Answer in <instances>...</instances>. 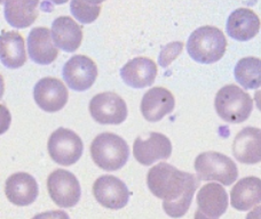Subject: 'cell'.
Listing matches in <instances>:
<instances>
[{"label":"cell","instance_id":"obj_1","mask_svg":"<svg viewBox=\"0 0 261 219\" xmlns=\"http://www.w3.org/2000/svg\"><path fill=\"white\" fill-rule=\"evenodd\" d=\"M147 184L150 192L163 200V209L167 215L180 218L187 213L199 179L193 174L161 162L148 171Z\"/></svg>","mask_w":261,"mask_h":219},{"label":"cell","instance_id":"obj_2","mask_svg":"<svg viewBox=\"0 0 261 219\" xmlns=\"http://www.w3.org/2000/svg\"><path fill=\"white\" fill-rule=\"evenodd\" d=\"M226 48L227 39L223 32L211 25L196 29L187 41L189 56L200 64H212L220 60Z\"/></svg>","mask_w":261,"mask_h":219},{"label":"cell","instance_id":"obj_3","mask_svg":"<svg viewBox=\"0 0 261 219\" xmlns=\"http://www.w3.org/2000/svg\"><path fill=\"white\" fill-rule=\"evenodd\" d=\"M91 157L94 164L107 171L123 168L128 160L129 147L118 135L102 133L91 144Z\"/></svg>","mask_w":261,"mask_h":219},{"label":"cell","instance_id":"obj_4","mask_svg":"<svg viewBox=\"0 0 261 219\" xmlns=\"http://www.w3.org/2000/svg\"><path fill=\"white\" fill-rule=\"evenodd\" d=\"M214 108L226 122L241 123L250 118L253 102L248 92L239 86L228 85L217 92Z\"/></svg>","mask_w":261,"mask_h":219},{"label":"cell","instance_id":"obj_5","mask_svg":"<svg viewBox=\"0 0 261 219\" xmlns=\"http://www.w3.org/2000/svg\"><path fill=\"white\" fill-rule=\"evenodd\" d=\"M195 170L199 180H216L226 186L239 177V169L229 157L208 151L200 153L195 160Z\"/></svg>","mask_w":261,"mask_h":219},{"label":"cell","instance_id":"obj_6","mask_svg":"<svg viewBox=\"0 0 261 219\" xmlns=\"http://www.w3.org/2000/svg\"><path fill=\"white\" fill-rule=\"evenodd\" d=\"M49 157L61 166H72L81 159L84 151L82 138L72 130L59 128L50 135L47 143Z\"/></svg>","mask_w":261,"mask_h":219},{"label":"cell","instance_id":"obj_7","mask_svg":"<svg viewBox=\"0 0 261 219\" xmlns=\"http://www.w3.org/2000/svg\"><path fill=\"white\" fill-rule=\"evenodd\" d=\"M47 190L50 199L61 208H72L81 200V184L68 170H54L47 178Z\"/></svg>","mask_w":261,"mask_h":219},{"label":"cell","instance_id":"obj_8","mask_svg":"<svg viewBox=\"0 0 261 219\" xmlns=\"http://www.w3.org/2000/svg\"><path fill=\"white\" fill-rule=\"evenodd\" d=\"M92 118L101 124H120L127 118V105L116 92L95 95L90 102Z\"/></svg>","mask_w":261,"mask_h":219},{"label":"cell","instance_id":"obj_9","mask_svg":"<svg viewBox=\"0 0 261 219\" xmlns=\"http://www.w3.org/2000/svg\"><path fill=\"white\" fill-rule=\"evenodd\" d=\"M65 83L74 91H85L93 86L97 77L94 60L85 55H74L63 65Z\"/></svg>","mask_w":261,"mask_h":219},{"label":"cell","instance_id":"obj_10","mask_svg":"<svg viewBox=\"0 0 261 219\" xmlns=\"http://www.w3.org/2000/svg\"><path fill=\"white\" fill-rule=\"evenodd\" d=\"M93 194L102 207L118 210L129 201V191L123 180L111 175L99 177L93 185Z\"/></svg>","mask_w":261,"mask_h":219},{"label":"cell","instance_id":"obj_11","mask_svg":"<svg viewBox=\"0 0 261 219\" xmlns=\"http://www.w3.org/2000/svg\"><path fill=\"white\" fill-rule=\"evenodd\" d=\"M135 160L143 166H151L158 160L169 159L172 154L170 138L161 133H150L148 138L138 137L133 145Z\"/></svg>","mask_w":261,"mask_h":219},{"label":"cell","instance_id":"obj_12","mask_svg":"<svg viewBox=\"0 0 261 219\" xmlns=\"http://www.w3.org/2000/svg\"><path fill=\"white\" fill-rule=\"evenodd\" d=\"M69 92L64 83L53 77L40 79L34 88V99L37 105L45 112L62 110L68 102Z\"/></svg>","mask_w":261,"mask_h":219},{"label":"cell","instance_id":"obj_13","mask_svg":"<svg viewBox=\"0 0 261 219\" xmlns=\"http://www.w3.org/2000/svg\"><path fill=\"white\" fill-rule=\"evenodd\" d=\"M195 219H219L227 211L228 195L220 184H205L197 193Z\"/></svg>","mask_w":261,"mask_h":219},{"label":"cell","instance_id":"obj_14","mask_svg":"<svg viewBox=\"0 0 261 219\" xmlns=\"http://www.w3.org/2000/svg\"><path fill=\"white\" fill-rule=\"evenodd\" d=\"M5 193L9 202L15 206L25 207L36 201L39 189L36 179L27 172H16L11 175L5 185Z\"/></svg>","mask_w":261,"mask_h":219},{"label":"cell","instance_id":"obj_15","mask_svg":"<svg viewBox=\"0 0 261 219\" xmlns=\"http://www.w3.org/2000/svg\"><path fill=\"white\" fill-rule=\"evenodd\" d=\"M175 100L172 92L163 87H153L143 95L141 113L150 122H157L174 110Z\"/></svg>","mask_w":261,"mask_h":219},{"label":"cell","instance_id":"obj_16","mask_svg":"<svg viewBox=\"0 0 261 219\" xmlns=\"http://www.w3.org/2000/svg\"><path fill=\"white\" fill-rule=\"evenodd\" d=\"M235 159L245 165L261 162V129L245 127L236 135L232 143Z\"/></svg>","mask_w":261,"mask_h":219},{"label":"cell","instance_id":"obj_17","mask_svg":"<svg viewBox=\"0 0 261 219\" xmlns=\"http://www.w3.org/2000/svg\"><path fill=\"white\" fill-rule=\"evenodd\" d=\"M28 52L36 64L48 65L57 59L59 49L54 45L52 32L44 26L35 27L28 36Z\"/></svg>","mask_w":261,"mask_h":219},{"label":"cell","instance_id":"obj_18","mask_svg":"<svg viewBox=\"0 0 261 219\" xmlns=\"http://www.w3.org/2000/svg\"><path fill=\"white\" fill-rule=\"evenodd\" d=\"M157 76V65L148 57H135L120 69V77L127 86L141 89L151 86Z\"/></svg>","mask_w":261,"mask_h":219},{"label":"cell","instance_id":"obj_19","mask_svg":"<svg viewBox=\"0 0 261 219\" xmlns=\"http://www.w3.org/2000/svg\"><path fill=\"white\" fill-rule=\"evenodd\" d=\"M52 39L57 48L73 53L83 40V27L69 16H60L52 23Z\"/></svg>","mask_w":261,"mask_h":219},{"label":"cell","instance_id":"obj_20","mask_svg":"<svg viewBox=\"0 0 261 219\" xmlns=\"http://www.w3.org/2000/svg\"><path fill=\"white\" fill-rule=\"evenodd\" d=\"M226 30L230 38L239 41H248L258 35L260 30L259 16L252 9H236L228 17Z\"/></svg>","mask_w":261,"mask_h":219},{"label":"cell","instance_id":"obj_21","mask_svg":"<svg viewBox=\"0 0 261 219\" xmlns=\"http://www.w3.org/2000/svg\"><path fill=\"white\" fill-rule=\"evenodd\" d=\"M230 200L239 211H248L261 203V179L253 176L242 178L231 189Z\"/></svg>","mask_w":261,"mask_h":219},{"label":"cell","instance_id":"obj_22","mask_svg":"<svg viewBox=\"0 0 261 219\" xmlns=\"http://www.w3.org/2000/svg\"><path fill=\"white\" fill-rule=\"evenodd\" d=\"M0 60L8 69H18L27 62L24 39L16 31L0 35Z\"/></svg>","mask_w":261,"mask_h":219},{"label":"cell","instance_id":"obj_23","mask_svg":"<svg viewBox=\"0 0 261 219\" xmlns=\"http://www.w3.org/2000/svg\"><path fill=\"white\" fill-rule=\"evenodd\" d=\"M4 7L5 18L15 29L30 26L38 16V2H6Z\"/></svg>","mask_w":261,"mask_h":219},{"label":"cell","instance_id":"obj_24","mask_svg":"<svg viewBox=\"0 0 261 219\" xmlns=\"http://www.w3.org/2000/svg\"><path fill=\"white\" fill-rule=\"evenodd\" d=\"M234 76L236 81L245 89H257L261 87V59L258 57H244L237 62Z\"/></svg>","mask_w":261,"mask_h":219},{"label":"cell","instance_id":"obj_25","mask_svg":"<svg viewBox=\"0 0 261 219\" xmlns=\"http://www.w3.org/2000/svg\"><path fill=\"white\" fill-rule=\"evenodd\" d=\"M101 5V2H71L70 9L76 20L83 24H88L99 17Z\"/></svg>","mask_w":261,"mask_h":219},{"label":"cell","instance_id":"obj_26","mask_svg":"<svg viewBox=\"0 0 261 219\" xmlns=\"http://www.w3.org/2000/svg\"><path fill=\"white\" fill-rule=\"evenodd\" d=\"M12 115L11 112L8 111L6 106L0 104V135H3L7 132L11 127Z\"/></svg>","mask_w":261,"mask_h":219},{"label":"cell","instance_id":"obj_27","mask_svg":"<svg viewBox=\"0 0 261 219\" xmlns=\"http://www.w3.org/2000/svg\"><path fill=\"white\" fill-rule=\"evenodd\" d=\"M31 219H70V217L65 211L52 210V211H46L43 213H38V215H36Z\"/></svg>","mask_w":261,"mask_h":219},{"label":"cell","instance_id":"obj_28","mask_svg":"<svg viewBox=\"0 0 261 219\" xmlns=\"http://www.w3.org/2000/svg\"><path fill=\"white\" fill-rule=\"evenodd\" d=\"M245 219H261V206L254 208L252 211H250Z\"/></svg>","mask_w":261,"mask_h":219},{"label":"cell","instance_id":"obj_29","mask_svg":"<svg viewBox=\"0 0 261 219\" xmlns=\"http://www.w3.org/2000/svg\"><path fill=\"white\" fill-rule=\"evenodd\" d=\"M254 102L257 104V108L261 111V89H258L254 92Z\"/></svg>","mask_w":261,"mask_h":219},{"label":"cell","instance_id":"obj_30","mask_svg":"<svg viewBox=\"0 0 261 219\" xmlns=\"http://www.w3.org/2000/svg\"><path fill=\"white\" fill-rule=\"evenodd\" d=\"M5 92V82H4V78L2 74H0V100L3 99Z\"/></svg>","mask_w":261,"mask_h":219}]
</instances>
